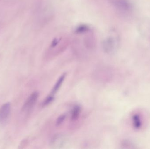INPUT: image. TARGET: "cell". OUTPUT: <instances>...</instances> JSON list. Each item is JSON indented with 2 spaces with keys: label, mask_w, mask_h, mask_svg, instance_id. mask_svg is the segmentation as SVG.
Returning <instances> with one entry per match:
<instances>
[{
  "label": "cell",
  "mask_w": 150,
  "mask_h": 149,
  "mask_svg": "<svg viewBox=\"0 0 150 149\" xmlns=\"http://www.w3.org/2000/svg\"><path fill=\"white\" fill-rule=\"evenodd\" d=\"M91 31V29L89 25L82 24L77 26L74 29L75 34L77 35L86 34Z\"/></svg>",
  "instance_id": "ba28073f"
},
{
  "label": "cell",
  "mask_w": 150,
  "mask_h": 149,
  "mask_svg": "<svg viewBox=\"0 0 150 149\" xmlns=\"http://www.w3.org/2000/svg\"><path fill=\"white\" fill-rule=\"evenodd\" d=\"M66 117V115H62L59 116V117L58 118L57 122H56V124H57L58 126H59V125H60L61 124H62V122H63V121H64V120H65Z\"/></svg>",
  "instance_id": "7c38bea8"
},
{
  "label": "cell",
  "mask_w": 150,
  "mask_h": 149,
  "mask_svg": "<svg viewBox=\"0 0 150 149\" xmlns=\"http://www.w3.org/2000/svg\"><path fill=\"white\" fill-rule=\"evenodd\" d=\"M67 142V137L64 135L57 134L52 138L50 141V146L52 148H61L66 144Z\"/></svg>",
  "instance_id": "3957f363"
},
{
  "label": "cell",
  "mask_w": 150,
  "mask_h": 149,
  "mask_svg": "<svg viewBox=\"0 0 150 149\" xmlns=\"http://www.w3.org/2000/svg\"><path fill=\"white\" fill-rule=\"evenodd\" d=\"M119 38L118 36L111 35L103 40L102 48L104 52L108 54L113 53L119 46Z\"/></svg>",
  "instance_id": "6da1fadb"
},
{
  "label": "cell",
  "mask_w": 150,
  "mask_h": 149,
  "mask_svg": "<svg viewBox=\"0 0 150 149\" xmlns=\"http://www.w3.org/2000/svg\"><path fill=\"white\" fill-rule=\"evenodd\" d=\"M80 113V107L79 106H75L72 110L71 119L73 120H76L78 118Z\"/></svg>",
  "instance_id": "30bf717a"
},
{
  "label": "cell",
  "mask_w": 150,
  "mask_h": 149,
  "mask_svg": "<svg viewBox=\"0 0 150 149\" xmlns=\"http://www.w3.org/2000/svg\"><path fill=\"white\" fill-rule=\"evenodd\" d=\"M83 44L85 47L89 50H92L95 47L96 39L91 31L86 33V36L84 38Z\"/></svg>",
  "instance_id": "8992f818"
},
{
  "label": "cell",
  "mask_w": 150,
  "mask_h": 149,
  "mask_svg": "<svg viewBox=\"0 0 150 149\" xmlns=\"http://www.w3.org/2000/svg\"><path fill=\"white\" fill-rule=\"evenodd\" d=\"M116 9L122 12H128L131 9V4L128 0H109Z\"/></svg>",
  "instance_id": "7a4b0ae2"
},
{
  "label": "cell",
  "mask_w": 150,
  "mask_h": 149,
  "mask_svg": "<svg viewBox=\"0 0 150 149\" xmlns=\"http://www.w3.org/2000/svg\"><path fill=\"white\" fill-rule=\"evenodd\" d=\"M39 97V93L37 92L32 93L29 96L26 101L25 102L22 108V110L23 111H29L33 107L37 102V100Z\"/></svg>",
  "instance_id": "5b68a950"
},
{
  "label": "cell",
  "mask_w": 150,
  "mask_h": 149,
  "mask_svg": "<svg viewBox=\"0 0 150 149\" xmlns=\"http://www.w3.org/2000/svg\"><path fill=\"white\" fill-rule=\"evenodd\" d=\"M54 100L53 96L52 95H50L49 96H47V98L45 99V101L43 102V106H46V105L49 104L50 102H52Z\"/></svg>",
  "instance_id": "8fae6325"
},
{
  "label": "cell",
  "mask_w": 150,
  "mask_h": 149,
  "mask_svg": "<svg viewBox=\"0 0 150 149\" xmlns=\"http://www.w3.org/2000/svg\"><path fill=\"white\" fill-rule=\"evenodd\" d=\"M11 104L9 102L5 103L0 107V124H6L9 117Z\"/></svg>",
  "instance_id": "277c9868"
},
{
  "label": "cell",
  "mask_w": 150,
  "mask_h": 149,
  "mask_svg": "<svg viewBox=\"0 0 150 149\" xmlns=\"http://www.w3.org/2000/svg\"><path fill=\"white\" fill-rule=\"evenodd\" d=\"M65 77H66V74L64 73L59 78V80L56 82L55 85H54V87L53 88L52 90L51 95H53L54 94H55V93L57 92V91L59 90L60 87L62 85V83H63V81L65 79Z\"/></svg>",
  "instance_id": "9c48e42d"
},
{
  "label": "cell",
  "mask_w": 150,
  "mask_h": 149,
  "mask_svg": "<svg viewBox=\"0 0 150 149\" xmlns=\"http://www.w3.org/2000/svg\"><path fill=\"white\" fill-rule=\"evenodd\" d=\"M132 121L134 127L136 129H140L142 126L143 121L142 116L139 113H135L132 117Z\"/></svg>",
  "instance_id": "52a82bcc"
}]
</instances>
